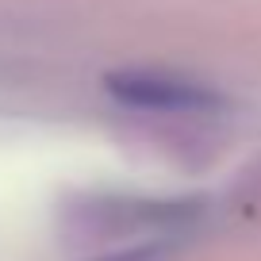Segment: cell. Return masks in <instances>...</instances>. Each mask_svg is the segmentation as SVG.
I'll list each match as a JSON object with an SVG mask.
<instances>
[{"label":"cell","instance_id":"cell-1","mask_svg":"<svg viewBox=\"0 0 261 261\" xmlns=\"http://www.w3.org/2000/svg\"><path fill=\"white\" fill-rule=\"evenodd\" d=\"M108 92L130 108H150V112H200L215 104L207 89L162 73H115L108 77Z\"/></svg>","mask_w":261,"mask_h":261},{"label":"cell","instance_id":"cell-2","mask_svg":"<svg viewBox=\"0 0 261 261\" xmlns=\"http://www.w3.org/2000/svg\"><path fill=\"white\" fill-rule=\"evenodd\" d=\"M162 257H165V246L146 242V246H130V250H119V253H104L96 261H162Z\"/></svg>","mask_w":261,"mask_h":261}]
</instances>
